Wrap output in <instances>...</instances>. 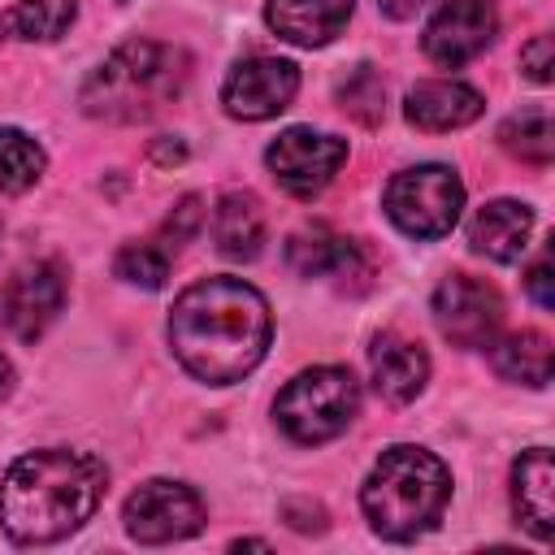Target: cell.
I'll list each match as a JSON object with an SVG mask.
<instances>
[{
	"instance_id": "obj_1",
	"label": "cell",
	"mask_w": 555,
	"mask_h": 555,
	"mask_svg": "<svg viewBox=\"0 0 555 555\" xmlns=\"http://www.w3.org/2000/svg\"><path fill=\"white\" fill-rule=\"evenodd\" d=\"M273 317L243 278H199L169 308V347L208 386L243 382L269 351Z\"/></svg>"
},
{
	"instance_id": "obj_2",
	"label": "cell",
	"mask_w": 555,
	"mask_h": 555,
	"mask_svg": "<svg viewBox=\"0 0 555 555\" xmlns=\"http://www.w3.org/2000/svg\"><path fill=\"white\" fill-rule=\"evenodd\" d=\"M104 481V464L87 451H30L0 481V529L26 546L56 542L100 507Z\"/></svg>"
},
{
	"instance_id": "obj_3",
	"label": "cell",
	"mask_w": 555,
	"mask_h": 555,
	"mask_svg": "<svg viewBox=\"0 0 555 555\" xmlns=\"http://www.w3.org/2000/svg\"><path fill=\"white\" fill-rule=\"evenodd\" d=\"M186 52L156 39H130L104 56L100 69L82 82V113L117 126H134L156 117L165 104L178 100L186 82Z\"/></svg>"
},
{
	"instance_id": "obj_4",
	"label": "cell",
	"mask_w": 555,
	"mask_h": 555,
	"mask_svg": "<svg viewBox=\"0 0 555 555\" xmlns=\"http://www.w3.org/2000/svg\"><path fill=\"white\" fill-rule=\"evenodd\" d=\"M447 499H451V473L438 455L421 447H386L369 481L360 486L369 525L395 542L434 529Z\"/></svg>"
},
{
	"instance_id": "obj_5",
	"label": "cell",
	"mask_w": 555,
	"mask_h": 555,
	"mask_svg": "<svg viewBox=\"0 0 555 555\" xmlns=\"http://www.w3.org/2000/svg\"><path fill=\"white\" fill-rule=\"evenodd\" d=\"M278 425L295 438V442H330L338 438L356 412H360V382L351 377V369L338 364H321V369H304L299 377H291L273 403Z\"/></svg>"
},
{
	"instance_id": "obj_6",
	"label": "cell",
	"mask_w": 555,
	"mask_h": 555,
	"mask_svg": "<svg viewBox=\"0 0 555 555\" xmlns=\"http://www.w3.org/2000/svg\"><path fill=\"white\" fill-rule=\"evenodd\" d=\"M386 217L412 238H442L464 204V182L447 165H412L386 182Z\"/></svg>"
},
{
	"instance_id": "obj_7",
	"label": "cell",
	"mask_w": 555,
	"mask_h": 555,
	"mask_svg": "<svg viewBox=\"0 0 555 555\" xmlns=\"http://www.w3.org/2000/svg\"><path fill=\"white\" fill-rule=\"evenodd\" d=\"M121 520H126V533L134 542H147V546L178 542V538L199 533V525H204V499L191 486H182V481L156 477V481H143L126 499Z\"/></svg>"
},
{
	"instance_id": "obj_8",
	"label": "cell",
	"mask_w": 555,
	"mask_h": 555,
	"mask_svg": "<svg viewBox=\"0 0 555 555\" xmlns=\"http://www.w3.org/2000/svg\"><path fill=\"white\" fill-rule=\"evenodd\" d=\"M343 160H347V139H338V134H317V130H308V126L282 130V134L269 143V152H264V165H269V173L278 178V186L291 191V195H299V199H312V195L338 173Z\"/></svg>"
},
{
	"instance_id": "obj_9",
	"label": "cell",
	"mask_w": 555,
	"mask_h": 555,
	"mask_svg": "<svg viewBox=\"0 0 555 555\" xmlns=\"http://www.w3.org/2000/svg\"><path fill=\"white\" fill-rule=\"evenodd\" d=\"M434 325L455 347H486L503 325V299L473 273H447L434 291Z\"/></svg>"
},
{
	"instance_id": "obj_10",
	"label": "cell",
	"mask_w": 555,
	"mask_h": 555,
	"mask_svg": "<svg viewBox=\"0 0 555 555\" xmlns=\"http://www.w3.org/2000/svg\"><path fill=\"white\" fill-rule=\"evenodd\" d=\"M61 304H65V269L56 260H30L13 269L0 286V325L13 338L35 343L56 321Z\"/></svg>"
},
{
	"instance_id": "obj_11",
	"label": "cell",
	"mask_w": 555,
	"mask_h": 555,
	"mask_svg": "<svg viewBox=\"0 0 555 555\" xmlns=\"http://www.w3.org/2000/svg\"><path fill=\"white\" fill-rule=\"evenodd\" d=\"M494 30H499V4L494 0H442L425 26L421 48L434 65L460 69L464 61L486 52Z\"/></svg>"
},
{
	"instance_id": "obj_12",
	"label": "cell",
	"mask_w": 555,
	"mask_h": 555,
	"mask_svg": "<svg viewBox=\"0 0 555 555\" xmlns=\"http://www.w3.org/2000/svg\"><path fill=\"white\" fill-rule=\"evenodd\" d=\"M299 91V69L282 56H247L221 82V104L230 117L264 121L282 113Z\"/></svg>"
},
{
	"instance_id": "obj_13",
	"label": "cell",
	"mask_w": 555,
	"mask_h": 555,
	"mask_svg": "<svg viewBox=\"0 0 555 555\" xmlns=\"http://www.w3.org/2000/svg\"><path fill=\"white\" fill-rule=\"evenodd\" d=\"M286 264H291L299 278H338L343 286H347V278H360V286H364V278H369L360 247H356L351 238L325 230V225H308V230L291 234V243H286Z\"/></svg>"
},
{
	"instance_id": "obj_14",
	"label": "cell",
	"mask_w": 555,
	"mask_h": 555,
	"mask_svg": "<svg viewBox=\"0 0 555 555\" xmlns=\"http://www.w3.org/2000/svg\"><path fill=\"white\" fill-rule=\"evenodd\" d=\"M369 373H373V386L382 399L408 403L429 382V356L421 343H412L403 334H377L369 347Z\"/></svg>"
},
{
	"instance_id": "obj_15",
	"label": "cell",
	"mask_w": 555,
	"mask_h": 555,
	"mask_svg": "<svg viewBox=\"0 0 555 555\" xmlns=\"http://www.w3.org/2000/svg\"><path fill=\"white\" fill-rule=\"evenodd\" d=\"M351 9H356V0H269L264 22L286 43L321 48L347 26Z\"/></svg>"
},
{
	"instance_id": "obj_16",
	"label": "cell",
	"mask_w": 555,
	"mask_h": 555,
	"mask_svg": "<svg viewBox=\"0 0 555 555\" xmlns=\"http://www.w3.org/2000/svg\"><path fill=\"white\" fill-rule=\"evenodd\" d=\"M512 507L538 542L551 538V529H555V473H551L546 447H529L512 464Z\"/></svg>"
},
{
	"instance_id": "obj_17",
	"label": "cell",
	"mask_w": 555,
	"mask_h": 555,
	"mask_svg": "<svg viewBox=\"0 0 555 555\" xmlns=\"http://www.w3.org/2000/svg\"><path fill=\"white\" fill-rule=\"evenodd\" d=\"M486 108L481 91L464 87V82H416L408 91V104H403V117L416 126V130H460L468 121H477Z\"/></svg>"
},
{
	"instance_id": "obj_18",
	"label": "cell",
	"mask_w": 555,
	"mask_h": 555,
	"mask_svg": "<svg viewBox=\"0 0 555 555\" xmlns=\"http://www.w3.org/2000/svg\"><path fill=\"white\" fill-rule=\"evenodd\" d=\"M529 230H533V212L525 204H516V199H490L468 221V243H473V251L507 264V260H520V251L529 247Z\"/></svg>"
},
{
	"instance_id": "obj_19",
	"label": "cell",
	"mask_w": 555,
	"mask_h": 555,
	"mask_svg": "<svg viewBox=\"0 0 555 555\" xmlns=\"http://www.w3.org/2000/svg\"><path fill=\"white\" fill-rule=\"evenodd\" d=\"M212 238H217V251L230 256V260L260 256V243H264V208H260V199L251 191L221 195V204L212 212Z\"/></svg>"
},
{
	"instance_id": "obj_20",
	"label": "cell",
	"mask_w": 555,
	"mask_h": 555,
	"mask_svg": "<svg viewBox=\"0 0 555 555\" xmlns=\"http://www.w3.org/2000/svg\"><path fill=\"white\" fill-rule=\"evenodd\" d=\"M490 364L499 377L507 382H525V386H546L551 382V338L542 330H516L503 343H494Z\"/></svg>"
},
{
	"instance_id": "obj_21",
	"label": "cell",
	"mask_w": 555,
	"mask_h": 555,
	"mask_svg": "<svg viewBox=\"0 0 555 555\" xmlns=\"http://www.w3.org/2000/svg\"><path fill=\"white\" fill-rule=\"evenodd\" d=\"M74 13H78L74 0H17L0 17V35L4 39H30V43L39 39V43H48V39L69 30Z\"/></svg>"
},
{
	"instance_id": "obj_22",
	"label": "cell",
	"mask_w": 555,
	"mask_h": 555,
	"mask_svg": "<svg viewBox=\"0 0 555 555\" xmlns=\"http://www.w3.org/2000/svg\"><path fill=\"white\" fill-rule=\"evenodd\" d=\"M499 143L525 160V165H551V152H555V134H551V113L546 104H529L520 113H512L503 126H499Z\"/></svg>"
},
{
	"instance_id": "obj_23",
	"label": "cell",
	"mask_w": 555,
	"mask_h": 555,
	"mask_svg": "<svg viewBox=\"0 0 555 555\" xmlns=\"http://www.w3.org/2000/svg\"><path fill=\"white\" fill-rule=\"evenodd\" d=\"M173 256H178V247H173V243H169V238L156 230L152 238L126 243V247L117 251V260H113V273H117L121 282H130V286L156 291V286H165V278H169Z\"/></svg>"
},
{
	"instance_id": "obj_24",
	"label": "cell",
	"mask_w": 555,
	"mask_h": 555,
	"mask_svg": "<svg viewBox=\"0 0 555 555\" xmlns=\"http://www.w3.org/2000/svg\"><path fill=\"white\" fill-rule=\"evenodd\" d=\"M39 173H43V147L30 134L0 126V191H26L35 186Z\"/></svg>"
},
{
	"instance_id": "obj_25",
	"label": "cell",
	"mask_w": 555,
	"mask_h": 555,
	"mask_svg": "<svg viewBox=\"0 0 555 555\" xmlns=\"http://www.w3.org/2000/svg\"><path fill=\"white\" fill-rule=\"evenodd\" d=\"M338 108L351 113L364 126H377L386 113V82L373 65H356L343 82H338Z\"/></svg>"
},
{
	"instance_id": "obj_26",
	"label": "cell",
	"mask_w": 555,
	"mask_h": 555,
	"mask_svg": "<svg viewBox=\"0 0 555 555\" xmlns=\"http://www.w3.org/2000/svg\"><path fill=\"white\" fill-rule=\"evenodd\" d=\"M520 69L533 82H546L551 78V35H533V43L520 48Z\"/></svg>"
},
{
	"instance_id": "obj_27",
	"label": "cell",
	"mask_w": 555,
	"mask_h": 555,
	"mask_svg": "<svg viewBox=\"0 0 555 555\" xmlns=\"http://www.w3.org/2000/svg\"><path fill=\"white\" fill-rule=\"evenodd\" d=\"M525 286H529V295H533V304H538V308H551V260H546V251L533 260V269H529V278H525Z\"/></svg>"
},
{
	"instance_id": "obj_28",
	"label": "cell",
	"mask_w": 555,
	"mask_h": 555,
	"mask_svg": "<svg viewBox=\"0 0 555 555\" xmlns=\"http://www.w3.org/2000/svg\"><path fill=\"white\" fill-rule=\"evenodd\" d=\"M425 4H429V0H377V9H382L386 17H399V22H403V17H416V9H425Z\"/></svg>"
},
{
	"instance_id": "obj_29",
	"label": "cell",
	"mask_w": 555,
	"mask_h": 555,
	"mask_svg": "<svg viewBox=\"0 0 555 555\" xmlns=\"http://www.w3.org/2000/svg\"><path fill=\"white\" fill-rule=\"evenodd\" d=\"M9 386H13V369H9V360L0 356V399L9 395Z\"/></svg>"
}]
</instances>
